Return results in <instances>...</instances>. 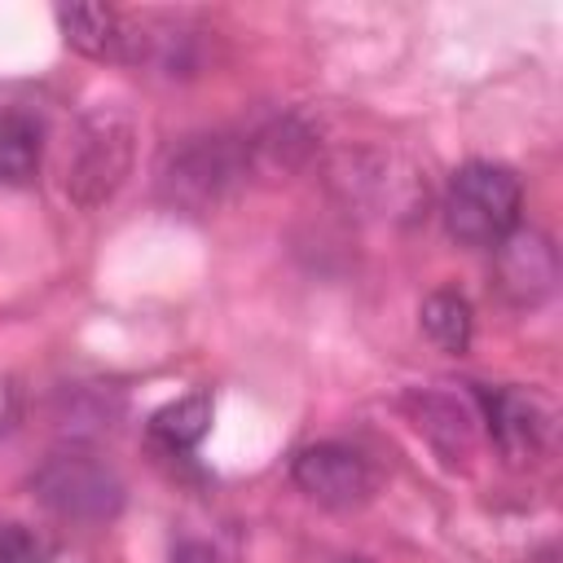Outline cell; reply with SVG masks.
<instances>
[{
  "label": "cell",
  "mask_w": 563,
  "mask_h": 563,
  "mask_svg": "<svg viewBox=\"0 0 563 563\" xmlns=\"http://www.w3.org/2000/svg\"><path fill=\"white\" fill-rule=\"evenodd\" d=\"M207 427H211V396L207 391H189V396L163 405L158 413H150V440L172 457L194 453L198 440L207 435Z\"/></svg>",
  "instance_id": "4fadbf2b"
},
{
  "label": "cell",
  "mask_w": 563,
  "mask_h": 563,
  "mask_svg": "<svg viewBox=\"0 0 563 563\" xmlns=\"http://www.w3.org/2000/svg\"><path fill=\"white\" fill-rule=\"evenodd\" d=\"M44 163V128L26 110H0V185L26 189L35 185Z\"/></svg>",
  "instance_id": "7c38bea8"
},
{
  "label": "cell",
  "mask_w": 563,
  "mask_h": 563,
  "mask_svg": "<svg viewBox=\"0 0 563 563\" xmlns=\"http://www.w3.org/2000/svg\"><path fill=\"white\" fill-rule=\"evenodd\" d=\"M334 185L343 189L347 202H356L365 211H413L418 198H427V185L413 172L396 176L391 154L387 158L383 154H347Z\"/></svg>",
  "instance_id": "9c48e42d"
},
{
  "label": "cell",
  "mask_w": 563,
  "mask_h": 563,
  "mask_svg": "<svg viewBox=\"0 0 563 563\" xmlns=\"http://www.w3.org/2000/svg\"><path fill=\"white\" fill-rule=\"evenodd\" d=\"M31 493L44 510L70 523H106L123 510V479L119 471L92 453L88 444H66L53 449L35 471H31Z\"/></svg>",
  "instance_id": "277c9868"
},
{
  "label": "cell",
  "mask_w": 563,
  "mask_h": 563,
  "mask_svg": "<svg viewBox=\"0 0 563 563\" xmlns=\"http://www.w3.org/2000/svg\"><path fill=\"white\" fill-rule=\"evenodd\" d=\"M532 563H559V550H554V545H545V550H537V554H532Z\"/></svg>",
  "instance_id": "2e32d148"
},
{
  "label": "cell",
  "mask_w": 563,
  "mask_h": 563,
  "mask_svg": "<svg viewBox=\"0 0 563 563\" xmlns=\"http://www.w3.org/2000/svg\"><path fill=\"white\" fill-rule=\"evenodd\" d=\"M493 286L510 308H537L559 286V251L541 229H510L493 246Z\"/></svg>",
  "instance_id": "52a82bcc"
},
{
  "label": "cell",
  "mask_w": 563,
  "mask_h": 563,
  "mask_svg": "<svg viewBox=\"0 0 563 563\" xmlns=\"http://www.w3.org/2000/svg\"><path fill=\"white\" fill-rule=\"evenodd\" d=\"M62 40L92 62H128L132 22L110 4H62L57 9Z\"/></svg>",
  "instance_id": "30bf717a"
},
{
  "label": "cell",
  "mask_w": 563,
  "mask_h": 563,
  "mask_svg": "<svg viewBox=\"0 0 563 563\" xmlns=\"http://www.w3.org/2000/svg\"><path fill=\"white\" fill-rule=\"evenodd\" d=\"M136 154V128L132 114L119 106H97L75 123L66 167H62V189L79 211H97L119 194V185L132 172Z\"/></svg>",
  "instance_id": "7a4b0ae2"
},
{
  "label": "cell",
  "mask_w": 563,
  "mask_h": 563,
  "mask_svg": "<svg viewBox=\"0 0 563 563\" xmlns=\"http://www.w3.org/2000/svg\"><path fill=\"white\" fill-rule=\"evenodd\" d=\"M290 479L295 488L325 506V510H352V506H365L378 488V475H374V462L343 444V440H317V444H303L295 457H290Z\"/></svg>",
  "instance_id": "5b68a950"
},
{
  "label": "cell",
  "mask_w": 563,
  "mask_h": 563,
  "mask_svg": "<svg viewBox=\"0 0 563 563\" xmlns=\"http://www.w3.org/2000/svg\"><path fill=\"white\" fill-rule=\"evenodd\" d=\"M444 229L462 246H497L510 229H519L523 180L493 158H471L449 176L444 189Z\"/></svg>",
  "instance_id": "3957f363"
},
{
  "label": "cell",
  "mask_w": 563,
  "mask_h": 563,
  "mask_svg": "<svg viewBox=\"0 0 563 563\" xmlns=\"http://www.w3.org/2000/svg\"><path fill=\"white\" fill-rule=\"evenodd\" d=\"M475 391V409H479V422L488 431V440L497 444V453L515 466L523 462H537L550 444V405L545 396L528 391V387H471Z\"/></svg>",
  "instance_id": "8992f818"
},
{
  "label": "cell",
  "mask_w": 563,
  "mask_h": 563,
  "mask_svg": "<svg viewBox=\"0 0 563 563\" xmlns=\"http://www.w3.org/2000/svg\"><path fill=\"white\" fill-rule=\"evenodd\" d=\"M418 317H422V334L440 352L462 356L471 347V339H475V312H471L466 295H457V290H431L422 299V312Z\"/></svg>",
  "instance_id": "5bb4252c"
},
{
  "label": "cell",
  "mask_w": 563,
  "mask_h": 563,
  "mask_svg": "<svg viewBox=\"0 0 563 563\" xmlns=\"http://www.w3.org/2000/svg\"><path fill=\"white\" fill-rule=\"evenodd\" d=\"M405 409L418 427V435H427L435 444V453H444V462H457L471 453L475 440V391H449V387H413L405 396Z\"/></svg>",
  "instance_id": "ba28073f"
},
{
  "label": "cell",
  "mask_w": 563,
  "mask_h": 563,
  "mask_svg": "<svg viewBox=\"0 0 563 563\" xmlns=\"http://www.w3.org/2000/svg\"><path fill=\"white\" fill-rule=\"evenodd\" d=\"M53 541L18 519H0V563H48Z\"/></svg>",
  "instance_id": "9a60e30c"
},
{
  "label": "cell",
  "mask_w": 563,
  "mask_h": 563,
  "mask_svg": "<svg viewBox=\"0 0 563 563\" xmlns=\"http://www.w3.org/2000/svg\"><path fill=\"white\" fill-rule=\"evenodd\" d=\"M251 172L246 141L233 132H189L172 141L154 167V194L185 216L216 211Z\"/></svg>",
  "instance_id": "6da1fadb"
},
{
  "label": "cell",
  "mask_w": 563,
  "mask_h": 563,
  "mask_svg": "<svg viewBox=\"0 0 563 563\" xmlns=\"http://www.w3.org/2000/svg\"><path fill=\"white\" fill-rule=\"evenodd\" d=\"M242 141H246L251 167H264V172H295L317 150V136H312V128L299 114H277L260 132H251Z\"/></svg>",
  "instance_id": "8fae6325"
}]
</instances>
